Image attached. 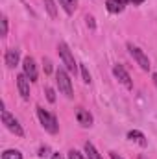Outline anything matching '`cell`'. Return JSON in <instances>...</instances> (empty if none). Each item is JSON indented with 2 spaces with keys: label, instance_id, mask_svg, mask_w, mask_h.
Returning a JSON list of instances; mask_svg holds the SVG:
<instances>
[{
  "label": "cell",
  "instance_id": "obj_1",
  "mask_svg": "<svg viewBox=\"0 0 157 159\" xmlns=\"http://www.w3.org/2000/svg\"><path fill=\"white\" fill-rule=\"evenodd\" d=\"M56 81H57V87H59V93H61V94H65L67 98H72V96H74L72 80L69 76L67 69H57V72H56Z\"/></svg>",
  "mask_w": 157,
  "mask_h": 159
},
{
  "label": "cell",
  "instance_id": "obj_2",
  "mask_svg": "<svg viewBox=\"0 0 157 159\" xmlns=\"http://www.w3.org/2000/svg\"><path fill=\"white\" fill-rule=\"evenodd\" d=\"M37 117H39L41 124H43V128H44L48 133H57V129H59V124H57V119H56V115L48 113L44 107L37 106Z\"/></svg>",
  "mask_w": 157,
  "mask_h": 159
},
{
  "label": "cell",
  "instance_id": "obj_3",
  "mask_svg": "<svg viewBox=\"0 0 157 159\" xmlns=\"http://www.w3.org/2000/svg\"><path fill=\"white\" fill-rule=\"evenodd\" d=\"M57 52H59V57H61V61H63V65H65V69L69 70V72H72V74H76V59H74V56H72V52H70V48L67 46V43H59L57 44Z\"/></svg>",
  "mask_w": 157,
  "mask_h": 159
},
{
  "label": "cell",
  "instance_id": "obj_4",
  "mask_svg": "<svg viewBox=\"0 0 157 159\" xmlns=\"http://www.w3.org/2000/svg\"><path fill=\"white\" fill-rule=\"evenodd\" d=\"M2 122H4V126H6L11 133H15L17 137H24V129H22V126L19 124V120L15 119L9 111H6V109H2Z\"/></svg>",
  "mask_w": 157,
  "mask_h": 159
},
{
  "label": "cell",
  "instance_id": "obj_5",
  "mask_svg": "<svg viewBox=\"0 0 157 159\" xmlns=\"http://www.w3.org/2000/svg\"><path fill=\"white\" fill-rule=\"evenodd\" d=\"M128 50H129V54L133 56V59L137 61V65H139L142 70H150V59H148V56L144 54V50H141V48L135 46L133 43H128Z\"/></svg>",
  "mask_w": 157,
  "mask_h": 159
},
{
  "label": "cell",
  "instance_id": "obj_6",
  "mask_svg": "<svg viewBox=\"0 0 157 159\" xmlns=\"http://www.w3.org/2000/svg\"><path fill=\"white\" fill-rule=\"evenodd\" d=\"M113 74H115V78L126 87V89H133V81H131V76L128 74V70L122 67V65H115L113 67Z\"/></svg>",
  "mask_w": 157,
  "mask_h": 159
},
{
  "label": "cell",
  "instance_id": "obj_7",
  "mask_svg": "<svg viewBox=\"0 0 157 159\" xmlns=\"http://www.w3.org/2000/svg\"><path fill=\"white\" fill-rule=\"evenodd\" d=\"M22 70H24V74L30 78V81H35L37 80V65H35V59L34 57H24L22 59Z\"/></svg>",
  "mask_w": 157,
  "mask_h": 159
},
{
  "label": "cell",
  "instance_id": "obj_8",
  "mask_svg": "<svg viewBox=\"0 0 157 159\" xmlns=\"http://www.w3.org/2000/svg\"><path fill=\"white\" fill-rule=\"evenodd\" d=\"M17 89H19L22 100H28V98H30V78H28L24 72L17 76Z\"/></svg>",
  "mask_w": 157,
  "mask_h": 159
},
{
  "label": "cell",
  "instance_id": "obj_9",
  "mask_svg": "<svg viewBox=\"0 0 157 159\" xmlns=\"http://www.w3.org/2000/svg\"><path fill=\"white\" fill-rule=\"evenodd\" d=\"M76 120H78L79 126H83V128H91L92 126V115L85 107H78L76 109Z\"/></svg>",
  "mask_w": 157,
  "mask_h": 159
},
{
  "label": "cell",
  "instance_id": "obj_10",
  "mask_svg": "<svg viewBox=\"0 0 157 159\" xmlns=\"http://www.w3.org/2000/svg\"><path fill=\"white\" fill-rule=\"evenodd\" d=\"M19 50L17 48H7L6 50V56H4V61H6V65H7V69H15L17 65H19Z\"/></svg>",
  "mask_w": 157,
  "mask_h": 159
},
{
  "label": "cell",
  "instance_id": "obj_11",
  "mask_svg": "<svg viewBox=\"0 0 157 159\" xmlns=\"http://www.w3.org/2000/svg\"><path fill=\"white\" fill-rule=\"evenodd\" d=\"M128 139L133 141V143H137L139 146H148V141H146L144 133L139 131V129H131V131H128Z\"/></svg>",
  "mask_w": 157,
  "mask_h": 159
},
{
  "label": "cell",
  "instance_id": "obj_12",
  "mask_svg": "<svg viewBox=\"0 0 157 159\" xmlns=\"http://www.w3.org/2000/svg\"><path fill=\"white\" fill-rule=\"evenodd\" d=\"M124 4H126L124 0H107V2H105V7H107L109 13L117 15V13H122V11H124V7H126Z\"/></svg>",
  "mask_w": 157,
  "mask_h": 159
},
{
  "label": "cell",
  "instance_id": "obj_13",
  "mask_svg": "<svg viewBox=\"0 0 157 159\" xmlns=\"http://www.w3.org/2000/svg\"><path fill=\"white\" fill-rule=\"evenodd\" d=\"M83 148H85V154H87V157H89V159H102L100 152L94 148V144H92V143H89V141H87Z\"/></svg>",
  "mask_w": 157,
  "mask_h": 159
},
{
  "label": "cell",
  "instance_id": "obj_14",
  "mask_svg": "<svg viewBox=\"0 0 157 159\" xmlns=\"http://www.w3.org/2000/svg\"><path fill=\"white\" fill-rule=\"evenodd\" d=\"M59 6H63V9L67 11V15H72L76 6H78V0H57Z\"/></svg>",
  "mask_w": 157,
  "mask_h": 159
},
{
  "label": "cell",
  "instance_id": "obj_15",
  "mask_svg": "<svg viewBox=\"0 0 157 159\" xmlns=\"http://www.w3.org/2000/svg\"><path fill=\"white\" fill-rule=\"evenodd\" d=\"M2 159H22V154H20L19 150H13V148H9V150L2 152Z\"/></svg>",
  "mask_w": 157,
  "mask_h": 159
},
{
  "label": "cell",
  "instance_id": "obj_16",
  "mask_svg": "<svg viewBox=\"0 0 157 159\" xmlns=\"http://www.w3.org/2000/svg\"><path fill=\"white\" fill-rule=\"evenodd\" d=\"M44 7H46L48 15H50L52 19H56V17H57V9H56V4H54V0H44Z\"/></svg>",
  "mask_w": 157,
  "mask_h": 159
},
{
  "label": "cell",
  "instance_id": "obj_17",
  "mask_svg": "<svg viewBox=\"0 0 157 159\" xmlns=\"http://www.w3.org/2000/svg\"><path fill=\"white\" fill-rule=\"evenodd\" d=\"M79 70H81V78H83V81H85V83H91V74H89V69H87L85 65H81V67H79Z\"/></svg>",
  "mask_w": 157,
  "mask_h": 159
},
{
  "label": "cell",
  "instance_id": "obj_18",
  "mask_svg": "<svg viewBox=\"0 0 157 159\" xmlns=\"http://www.w3.org/2000/svg\"><path fill=\"white\" fill-rule=\"evenodd\" d=\"M44 91H46V100H48L50 104H54V102H56V93H54V89H52V87H46Z\"/></svg>",
  "mask_w": 157,
  "mask_h": 159
},
{
  "label": "cell",
  "instance_id": "obj_19",
  "mask_svg": "<svg viewBox=\"0 0 157 159\" xmlns=\"http://www.w3.org/2000/svg\"><path fill=\"white\" fill-rule=\"evenodd\" d=\"M69 159H85V156L81 152H78V150H70L69 152Z\"/></svg>",
  "mask_w": 157,
  "mask_h": 159
},
{
  "label": "cell",
  "instance_id": "obj_20",
  "mask_svg": "<svg viewBox=\"0 0 157 159\" xmlns=\"http://www.w3.org/2000/svg\"><path fill=\"white\" fill-rule=\"evenodd\" d=\"M7 35V17L4 15L2 17V37H6Z\"/></svg>",
  "mask_w": 157,
  "mask_h": 159
},
{
  "label": "cell",
  "instance_id": "obj_21",
  "mask_svg": "<svg viewBox=\"0 0 157 159\" xmlns=\"http://www.w3.org/2000/svg\"><path fill=\"white\" fill-rule=\"evenodd\" d=\"M85 20H87V26H89L91 30H94V26H96V24H94V17H92V15H87Z\"/></svg>",
  "mask_w": 157,
  "mask_h": 159
},
{
  "label": "cell",
  "instance_id": "obj_22",
  "mask_svg": "<svg viewBox=\"0 0 157 159\" xmlns=\"http://www.w3.org/2000/svg\"><path fill=\"white\" fill-rule=\"evenodd\" d=\"M43 65H44V72H46V74H50V72H52V63H50V59H48V57L43 61Z\"/></svg>",
  "mask_w": 157,
  "mask_h": 159
},
{
  "label": "cell",
  "instance_id": "obj_23",
  "mask_svg": "<svg viewBox=\"0 0 157 159\" xmlns=\"http://www.w3.org/2000/svg\"><path fill=\"white\" fill-rule=\"evenodd\" d=\"M109 156H111V159H124L122 156H118L117 152H109Z\"/></svg>",
  "mask_w": 157,
  "mask_h": 159
},
{
  "label": "cell",
  "instance_id": "obj_24",
  "mask_svg": "<svg viewBox=\"0 0 157 159\" xmlns=\"http://www.w3.org/2000/svg\"><path fill=\"white\" fill-rule=\"evenodd\" d=\"M46 152H48V148H46V146H44V148H41V150H39V157H44V156H46Z\"/></svg>",
  "mask_w": 157,
  "mask_h": 159
},
{
  "label": "cell",
  "instance_id": "obj_25",
  "mask_svg": "<svg viewBox=\"0 0 157 159\" xmlns=\"http://www.w3.org/2000/svg\"><path fill=\"white\" fill-rule=\"evenodd\" d=\"M52 159H65V157H63L61 154H54V156H52Z\"/></svg>",
  "mask_w": 157,
  "mask_h": 159
},
{
  "label": "cell",
  "instance_id": "obj_26",
  "mask_svg": "<svg viewBox=\"0 0 157 159\" xmlns=\"http://www.w3.org/2000/svg\"><path fill=\"white\" fill-rule=\"evenodd\" d=\"M129 2H131V4H142L144 0H129Z\"/></svg>",
  "mask_w": 157,
  "mask_h": 159
},
{
  "label": "cell",
  "instance_id": "obj_27",
  "mask_svg": "<svg viewBox=\"0 0 157 159\" xmlns=\"http://www.w3.org/2000/svg\"><path fill=\"white\" fill-rule=\"evenodd\" d=\"M154 81H155V85H157V72L154 74Z\"/></svg>",
  "mask_w": 157,
  "mask_h": 159
}]
</instances>
